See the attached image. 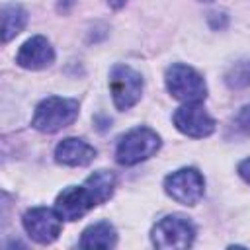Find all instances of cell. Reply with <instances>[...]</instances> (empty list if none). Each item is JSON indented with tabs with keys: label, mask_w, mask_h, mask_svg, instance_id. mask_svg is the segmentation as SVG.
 <instances>
[{
	"label": "cell",
	"mask_w": 250,
	"mask_h": 250,
	"mask_svg": "<svg viewBox=\"0 0 250 250\" xmlns=\"http://www.w3.org/2000/svg\"><path fill=\"white\" fill-rule=\"evenodd\" d=\"M76 117H78V102L76 100L49 96L35 107L31 125H33V129H37L41 133H57V131L72 125Z\"/></svg>",
	"instance_id": "cell-1"
},
{
	"label": "cell",
	"mask_w": 250,
	"mask_h": 250,
	"mask_svg": "<svg viewBox=\"0 0 250 250\" xmlns=\"http://www.w3.org/2000/svg\"><path fill=\"white\" fill-rule=\"evenodd\" d=\"M160 137L156 135V131L148 129V127H137L131 129L129 133H125L117 146H115V160L121 166H133L139 164L146 158H150L152 154H156V150L160 148Z\"/></svg>",
	"instance_id": "cell-2"
},
{
	"label": "cell",
	"mask_w": 250,
	"mask_h": 250,
	"mask_svg": "<svg viewBox=\"0 0 250 250\" xmlns=\"http://www.w3.org/2000/svg\"><path fill=\"white\" fill-rule=\"evenodd\" d=\"M168 92L184 104H199L207 98V86L203 76L188 64H172L166 70Z\"/></svg>",
	"instance_id": "cell-3"
},
{
	"label": "cell",
	"mask_w": 250,
	"mask_h": 250,
	"mask_svg": "<svg viewBox=\"0 0 250 250\" xmlns=\"http://www.w3.org/2000/svg\"><path fill=\"white\" fill-rule=\"evenodd\" d=\"M150 238L156 248H188L193 244L195 227L184 215H166L152 227Z\"/></svg>",
	"instance_id": "cell-4"
},
{
	"label": "cell",
	"mask_w": 250,
	"mask_h": 250,
	"mask_svg": "<svg viewBox=\"0 0 250 250\" xmlns=\"http://www.w3.org/2000/svg\"><path fill=\"white\" fill-rule=\"evenodd\" d=\"M109 92L115 107L119 111H125L141 100L143 76L127 64H115L109 70Z\"/></svg>",
	"instance_id": "cell-5"
},
{
	"label": "cell",
	"mask_w": 250,
	"mask_h": 250,
	"mask_svg": "<svg viewBox=\"0 0 250 250\" xmlns=\"http://www.w3.org/2000/svg\"><path fill=\"white\" fill-rule=\"evenodd\" d=\"M203 176L195 168H182L166 176L164 180V191L182 205H195L203 197Z\"/></svg>",
	"instance_id": "cell-6"
},
{
	"label": "cell",
	"mask_w": 250,
	"mask_h": 250,
	"mask_svg": "<svg viewBox=\"0 0 250 250\" xmlns=\"http://www.w3.org/2000/svg\"><path fill=\"white\" fill-rule=\"evenodd\" d=\"M25 232L39 244H51L62 230V219L57 211L47 207H33L23 215Z\"/></svg>",
	"instance_id": "cell-7"
},
{
	"label": "cell",
	"mask_w": 250,
	"mask_h": 250,
	"mask_svg": "<svg viewBox=\"0 0 250 250\" xmlns=\"http://www.w3.org/2000/svg\"><path fill=\"white\" fill-rule=\"evenodd\" d=\"M176 129L188 137L203 139L215 131V119L199 105V104H186L178 107L172 115Z\"/></svg>",
	"instance_id": "cell-8"
},
{
	"label": "cell",
	"mask_w": 250,
	"mask_h": 250,
	"mask_svg": "<svg viewBox=\"0 0 250 250\" xmlns=\"http://www.w3.org/2000/svg\"><path fill=\"white\" fill-rule=\"evenodd\" d=\"M92 207H96L94 197L86 189V186H68L55 199V211L64 221H78Z\"/></svg>",
	"instance_id": "cell-9"
},
{
	"label": "cell",
	"mask_w": 250,
	"mask_h": 250,
	"mask_svg": "<svg viewBox=\"0 0 250 250\" xmlns=\"http://www.w3.org/2000/svg\"><path fill=\"white\" fill-rule=\"evenodd\" d=\"M53 61H55V51L43 35H33L31 39H27L16 55V62L27 70L47 68Z\"/></svg>",
	"instance_id": "cell-10"
},
{
	"label": "cell",
	"mask_w": 250,
	"mask_h": 250,
	"mask_svg": "<svg viewBox=\"0 0 250 250\" xmlns=\"http://www.w3.org/2000/svg\"><path fill=\"white\" fill-rule=\"evenodd\" d=\"M96 158V148L84 139H62L55 148V160L64 166H88Z\"/></svg>",
	"instance_id": "cell-11"
},
{
	"label": "cell",
	"mask_w": 250,
	"mask_h": 250,
	"mask_svg": "<svg viewBox=\"0 0 250 250\" xmlns=\"http://www.w3.org/2000/svg\"><path fill=\"white\" fill-rule=\"evenodd\" d=\"M115 244H117V232L113 225H109L107 221L90 225L82 232L80 242H78L80 248H113Z\"/></svg>",
	"instance_id": "cell-12"
},
{
	"label": "cell",
	"mask_w": 250,
	"mask_h": 250,
	"mask_svg": "<svg viewBox=\"0 0 250 250\" xmlns=\"http://www.w3.org/2000/svg\"><path fill=\"white\" fill-rule=\"evenodd\" d=\"M84 186L90 191V195L94 197L96 205H100V203L107 201L113 195V191H115V176L109 170H96L94 174H90L86 178Z\"/></svg>",
	"instance_id": "cell-13"
},
{
	"label": "cell",
	"mask_w": 250,
	"mask_h": 250,
	"mask_svg": "<svg viewBox=\"0 0 250 250\" xmlns=\"http://www.w3.org/2000/svg\"><path fill=\"white\" fill-rule=\"evenodd\" d=\"M27 23V12L20 4H8L2 8V41L14 39Z\"/></svg>",
	"instance_id": "cell-14"
},
{
	"label": "cell",
	"mask_w": 250,
	"mask_h": 250,
	"mask_svg": "<svg viewBox=\"0 0 250 250\" xmlns=\"http://www.w3.org/2000/svg\"><path fill=\"white\" fill-rule=\"evenodd\" d=\"M225 82L230 90H244L250 86V61H238L234 62L227 74H225Z\"/></svg>",
	"instance_id": "cell-15"
},
{
	"label": "cell",
	"mask_w": 250,
	"mask_h": 250,
	"mask_svg": "<svg viewBox=\"0 0 250 250\" xmlns=\"http://www.w3.org/2000/svg\"><path fill=\"white\" fill-rule=\"evenodd\" d=\"M236 123H238V127H240L244 133L250 135V105H246V107L240 111V115L236 117Z\"/></svg>",
	"instance_id": "cell-16"
},
{
	"label": "cell",
	"mask_w": 250,
	"mask_h": 250,
	"mask_svg": "<svg viewBox=\"0 0 250 250\" xmlns=\"http://www.w3.org/2000/svg\"><path fill=\"white\" fill-rule=\"evenodd\" d=\"M217 16H219V12H213L209 16V23H211L213 29H219V27H225L227 25V16L225 14H221V18H217Z\"/></svg>",
	"instance_id": "cell-17"
},
{
	"label": "cell",
	"mask_w": 250,
	"mask_h": 250,
	"mask_svg": "<svg viewBox=\"0 0 250 250\" xmlns=\"http://www.w3.org/2000/svg\"><path fill=\"white\" fill-rule=\"evenodd\" d=\"M238 174L246 184H250V158H246L238 164Z\"/></svg>",
	"instance_id": "cell-18"
},
{
	"label": "cell",
	"mask_w": 250,
	"mask_h": 250,
	"mask_svg": "<svg viewBox=\"0 0 250 250\" xmlns=\"http://www.w3.org/2000/svg\"><path fill=\"white\" fill-rule=\"evenodd\" d=\"M74 4H76V0H57V10L61 14H68Z\"/></svg>",
	"instance_id": "cell-19"
},
{
	"label": "cell",
	"mask_w": 250,
	"mask_h": 250,
	"mask_svg": "<svg viewBox=\"0 0 250 250\" xmlns=\"http://www.w3.org/2000/svg\"><path fill=\"white\" fill-rule=\"evenodd\" d=\"M105 2H107V6H109V8L119 10V8H123V6L129 2V0H105Z\"/></svg>",
	"instance_id": "cell-20"
},
{
	"label": "cell",
	"mask_w": 250,
	"mask_h": 250,
	"mask_svg": "<svg viewBox=\"0 0 250 250\" xmlns=\"http://www.w3.org/2000/svg\"><path fill=\"white\" fill-rule=\"evenodd\" d=\"M201 2H213V0H201Z\"/></svg>",
	"instance_id": "cell-21"
}]
</instances>
